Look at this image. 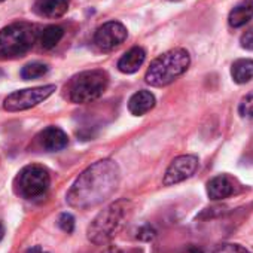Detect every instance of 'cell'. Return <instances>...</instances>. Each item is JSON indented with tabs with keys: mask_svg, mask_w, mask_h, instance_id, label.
I'll list each match as a JSON object with an SVG mask.
<instances>
[{
	"mask_svg": "<svg viewBox=\"0 0 253 253\" xmlns=\"http://www.w3.org/2000/svg\"><path fill=\"white\" fill-rule=\"evenodd\" d=\"M171 2H179V0H171Z\"/></svg>",
	"mask_w": 253,
	"mask_h": 253,
	"instance_id": "cell-28",
	"label": "cell"
},
{
	"mask_svg": "<svg viewBox=\"0 0 253 253\" xmlns=\"http://www.w3.org/2000/svg\"><path fill=\"white\" fill-rule=\"evenodd\" d=\"M58 226L67 234L73 232V229H75V217L70 213H61L60 217H58Z\"/></svg>",
	"mask_w": 253,
	"mask_h": 253,
	"instance_id": "cell-21",
	"label": "cell"
},
{
	"mask_svg": "<svg viewBox=\"0 0 253 253\" xmlns=\"http://www.w3.org/2000/svg\"><path fill=\"white\" fill-rule=\"evenodd\" d=\"M63 36H64L63 27H60V26H48L39 33V42H41L42 48L51 49L63 39Z\"/></svg>",
	"mask_w": 253,
	"mask_h": 253,
	"instance_id": "cell-17",
	"label": "cell"
},
{
	"mask_svg": "<svg viewBox=\"0 0 253 253\" xmlns=\"http://www.w3.org/2000/svg\"><path fill=\"white\" fill-rule=\"evenodd\" d=\"M133 211V204L128 200H118L104 207L89 223L86 235L94 244L110 241L125 225Z\"/></svg>",
	"mask_w": 253,
	"mask_h": 253,
	"instance_id": "cell-2",
	"label": "cell"
},
{
	"mask_svg": "<svg viewBox=\"0 0 253 253\" xmlns=\"http://www.w3.org/2000/svg\"><path fill=\"white\" fill-rule=\"evenodd\" d=\"M55 89H57L55 85H43V86L15 91L5 98L3 109L8 112H21V110L32 109L39 103L45 101L48 97H51Z\"/></svg>",
	"mask_w": 253,
	"mask_h": 253,
	"instance_id": "cell-7",
	"label": "cell"
},
{
	"mask_svg": "<svg viewBox=\"0 0 253 253\" xmlns=\"http://www.w3.org/2000/svg\"><path fill=\"white\" fill-rule=\"evenodd\" d=\"M27 253H43V250H42L39 246H35V247L29 249V250H27Z\"/></svg>",
	"mask_w": 253,
	"mask_h": 253,
	"instance_id": "cell-26",
	"label": "cell"
},
{
	"mask_svg": "<svg viewBox=\"0 0 253 253\" xmlns=\"http://www.w3.org/2000/svg\"><path fill=\"white\" fill-rule=\"evenodd\" d=\"M103 253H122V252H121V249H118V247H115V246H110V247H107Z\"/></svg>",
	"mask_w": 253,
	"mask_h": 253,
	"instance_id": "cell-25",
	"label": "cell"
},
{
	"mask_svg": "<svg viewBox=\"0 0 253 253\" xmlns=\"http://www.w3.org/2000/svg\"><path fill=\"white\" fill-rule=\"evenodd\" d=\"M240 43H241V48L247 49V51H253V27L246 30L241 38H240Z\"/></svg>",
	"mask_w": 253,
	"mask_h": 253,
	"instance_id": "cell-23",
	"label": "cell"
},
{
	"mask_svg": "<svg viewBox=\"0 0 253 253\" xmlns=\"http://www.w3.org/2000/svg\"><path fill=\"white\" fill-rule=\"evenodd\" d=\"M49 67L43 63H39V61H35V63H30V64H26L23 69H21V78L26 79V81H30V79H38V78H42L48 73Z\"/></svg>",
	"mask_w": 253,
	"mask_h": 253,
	"instance_id": "cell-18",
	"label": "cell"
},
{
	"mask_svg": "<svg viewBox=\"0 0 253 253\" xmlns=\"http://www.w3.org/2000/svg\"><path fill=\"white\" fill-rule=\"evenodd\" d=\"M210 253H250L246 247L240 246V244H234V243H226V244H220L217 246L214 250H211Z\"/></svg>",
	"mask_w": 253,
	"mask_h": 253,
	"instance_id": "cell-20",
	"label": "cell"
},
{
	"mask_svg": "<svg viewBox=\"0 0 253 253\" xmlns=\"http://www.w3.org/2000/svg\"><path fill=\"white\" fill-rule=\"evenodd\" d=\"M253 18V0H241L237 3L228 17V23L232 29H240L246 26Z\"/></svg>",
	"mask_w": 253,
	"mask_h": 253,
	"instance_id": "cell-15",
	"label": "cell"
},
{
	"mask_svg": "<svg viewBox=\"0 0 253 253\" xmlns=\"http://www.w3.org/2000/svg\"><path fill=\"white\" fill-rule=\"evenodd\" d=\"M121 171L115 161L101 160L89 166L79 174L67 192L70 207L86 210L100 206L113 195L119 185Z\"/></svg>",
	"mask_w": 253,
	"mask_h": 253,
	"instance_id": "cell-1",
	"label": "cell"
},
{
	"mask_svg": "<svg viewBox=\"0 0 253 253\" xmlns=\"http://www.w3.org/2000/svg\"><path fill=\"white\" fill-rule=\"evenodd\" d=\"M191 64V57L186 49L174 48L157 57L146 70L145 79L151 86H167L182 76Z\"/></svg>",
	"mask_w": 253,
	"mask_h": 253,
	"instance_id": "cell-3",
	"label": "cell"
},
{
	"mask_svg": "<svg viewBox=\"0 0 253 253\" xmlns=\"http://www.w3.org/2000/svg\"><path fill=\"white\" fill-rule=\"evenodd\" d=\"M155 95L151 91L142 89L133 94L128 100V110L134 116H143L155 107Z\"/></svg>",
	"mask_w": 253,
	"mask_h": 253,
	"instance_id": "cell-13",
	"label": "cell"
},
{
	"mask_svg": "<svg viewBox=\"0 0 253 253\" xmlns=\"http://www.w3.org/2000/svg\"><path fill=\"white\" fill-rule=\"evenodd\" d=\"M180 253H204V250L201 249V247H198V246H194V244H191V246H188V247H185Z\"/></svg>",
	"mask_w": 253,
	"mask_h": 253,
	"instance_id": "cell-24",
	"label": "cell"
},
{
	"mask_svg": "<svg viewBox=\"0 0 253 253\" xmlns=\"http://www.w3.org/2000/svg\"><path fill=\"white\" fill-rule=\"evenodd\" d=\"M238 113L247 119L253 118V94H249L241 100V103L238 106Z\"/></svg>",
	"mask_w": 253,
	"mask_h": 253,
	"instance_id": "cell-19",
	"label": "cell"
},
{
	"mask_svg": "<svg viewBox=\"0 0 253 253\" xmlns=\"http://www.w3.org/2000/svg\"><path fill=\"white\" fill-rule=\"evenodd\" d=\"M39 32L29 23H14L0 30V58H17L27 54L36 41Z\"/></svg>",
	"mask_w": 253,
	"mask_h": 253,
	"instance_id": "cell-4",
	"label": "cell"
},
{
	"mask_svg": "<svg viewBox=\"0 0 253 253\" xmlns=\"http://www.w3.org/2000/svg\"><path fill=\"white\" fill-rule=\"evenodd\" d=\"M38 139L41 146L48 152H60L69 143L67 134L61 128H58V126H48V128L41 131Z\"/></svg>",
	"mask_w": 253,
	"mask_h": 253,
	"instance_id": "cell-10",
	"label": "cell"
},
{
	"mask_svg": "<svg viewBox=\"0 0 253 253\" xmlns=\"http://www.w3.org/2000/svg\"><path fill=\"white\" fill-rule=\"evenodd\" d=\"M198 169V158L195 155H180L171 161L169 166L163 183L166 186H171L176 183H180L189 177L194 176V173Z\"/></svg>",
	"mask_w": 253,
	"mask_h": 253,
	"instance_id": "cell-9",
	"label": "cell"
},
{
	"mask_svg": "<svg viewBox=\"0 0 253 253\" xmlns=\"http://www.w3.org/2000/svg\"><path fill=\"white\" fill-rule=\"evenodd\" d=\"M51 185L49 173L45 167L32 164L26 166L15 179L17 192L26 200H38L42 198Z\"/></svg>",
	"mask_w": 253,
	"mask_h": 253,
	"instance_id": "cell-6",
	"label": "cell"
},
{
	"mask_svg": "<svg viewBox=\"0 0 253 253\" xmlns=\"http://www.w3.org/2000/svg\"><path fill=\"white\" fill-rule=\"evenodd\" d=\"M155 235H157V231L154 229V226H151V225H143V226H140L139 229H137V238L139 240H142V241H152L154 238H155Z\"/></svg>",
	"mask_w": 253,
	"mask_h": 253,
	"instance_id": "cell-22",
	"label": "cell"
},
{
	"mask_svg": "<svg viewBox=\"0 0 253 253\" xmlns=\"http://www.w3.org/2000/svg\"><path fill=\"white\" fill-rule=\"evenodd\" d=\"M231 76L234 82L237 84H247L253 79V60L249 58H240L234 61L231 67Z\"/></svg>",
	"mask_w": 253,
	"mask_h": 253,
	"instance_id": "cell-16",
	"label": "cell"
},
{
	"mask_svg": "<svg viewBox=\"0 0 253 253\" xmlns=\"http://www.w3.org/2000/svg\"><path fill=\"white\" fill-rule=\"evenodd\" d=\"M109 76L104 70H86L76 75L69 84V98L76 104L91 103L106 91Z\"/></svg>",
	"mask_w": 253,
	"mask_h": 253,
	"instance_id": "cell-5",
	"label": "cell"
},
{
	"mask_svg": "<svg viewBox=\"0 0 253 253\" xmlns=\"http://www.w3.org/2000/svg\"><path fill=\"white\" fill-rule=\"evenodd\" d=\"M0 75H2V72H0Z\"/></svg>",
	"mask_w": 253,
	"mask_h": 253,
	"instance_id": "cell-30",
	"label": "cell"
},
{
	"mask_svg": "<svg viewBox=\"0 0 253 253\" xmlns=\"http://www.w3.org/2000/svg\"><path fill=\"white\" fill-rule=\"evenodd\" d=\"M0 2H5V0H0Z\"/></svg>",
	"mask_w": 253,
	"mask_h": 253,
	"instance_id": "cell-29",
	"label": "cell"
},
{
	"mask_svg": "<svg viewBox=\"0 0 253 253\" xmlns=\"http://www.w3.org/2000/svg\"><path fill=\"white\" fill-rule=\"evenodd\" d=\"M145 58H146V52L143 48L140 46H134L131 49L126 51L118 61V69L119 72L125 73V75H131V73H136L142 64L145 63Z\"/></svg>",
	"mask_w": 253,
	"mask_h": 253,
	"instance_id": "cell-12",
	"label": "cell"
},
{
	"mask_svg": "<svg viewBox=\"0 0 253 253\" xmlns=\"http://www.w3.org/2000/svg\"><path fill=\"white\" fill-rule=\"evenodd\" d=\"M69 3V0H36L35 11L41 17L60 18L67 12Z\"/></svg>",
	"mask_w": 253,
	"mask_h": 253,
	"instance_id": "cell-14",
	"label": "cell"
},
{
	"mask_svg": "<svg viewBox=\"0 0 253 253\" xmlns=\"http://www.w3.org/2000/svg\"><path fill=\"white\" fill-rule=\"evenodd\" d=\"M126 36H128V32L122 23L109 21L97 29L94 43L101 51H113L125 42Z\"/></svg>",
	"mask_w": 253,
	"mask_h": 253,
	"instance_id": "cell-8",
	"label": "cell"
},
{
	"mask_svg": "<svg viewBox=\"0 0 253 253\" xmlns=\"http://www.w3.org/2000/svg\"><path fill=\"white\" fill-rule=\"evenodd\" d=\"M3 237H5V226H3L2 222H0V241L3 240Z\"/></svg>",
	"mask_w": 253,
	"mask_h": 253,
	"instance_id": "cell-27",
	"label": "cell"
},
{
	"mask_svg": "<svg viewBox=\"0 0 253 253\" xmlns=\"http://www.w3.org/2000/svg\"><path fill=\"white\" fill-rule=\"evenodd\" d=\"M235 192L234 180L226 174H219L207 183V195L210 200H225Z\"/></svg>",
	"mask_w": 253,
	"mask_h": 253,
	"instance_id": "cell-11",
	"label": "cell"
}]
</instances>
